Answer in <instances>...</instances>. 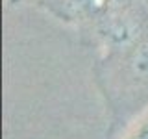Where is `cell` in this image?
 Here are the masks:
<instances>
[{"instance_id":"3","label":"cell","mask_w":148,"mask_h":139,"mask_svg":"<svg viewBox=\"0 0 148 139\" xmlns=\"http://www.w3.org/2000/svg\"><path fill=\"white\" fill-rule=\"evenodd\" d=\"M122 139H148V111L122 132Z\"/></svg>"},{"instance_id":"1","label":"cell","mask_w":148,"mask_h":139,"mask_svg":"<svg viewBox=\"0 0 148 139\" xmlns=\"http://www.w3.org/2000/svg\"><path fill=\"white\" fill-rule=\"evenodd\" d=\"M95 82L109 113V133L124 132L148 111V22L128 39L102 48Z\"/></svg>"},{"instance_id":"2","label":"cell","mask_w":148,"mask_h":139,"mask_svg":"<svg viewBox=\"0 0 148 139\" xmlns=\"http://www.w3.org/2000/svg\"><path fill=\"white\" fill-rule=\"evenodd\" d=\"M61 21L91 32L104 46L117 45L148 22V0H39Z\"/></svg>"}]
</instances>
